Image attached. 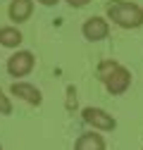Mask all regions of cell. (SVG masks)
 Wrapping results in <instances>:
<instances>
[{"instance_id": "6da1fadb", "label": "cell", "mask_w": 143, "mask_h": 150, "mask_svg": "<svg viewBox=\"0 0 143 150\" xmlns=\"http://www.w3.org/2000/svg\"><path fill=\"white\" fill-rule=\"evenodd\" d=\"M98 79L103 81V86H105L107 93H112V96H122V93H127L129 86H131V71L124 67V64H119V62L105 60L98 67Z\"/></svg>"}, {"instance_id": "7a4b0ae2", "label": "cell", "mask_w": 143, "mask_h": 150, "mask_svg": "<svg viewBox=\"0 0 143 150\" xmlns=\"http://www.w3.org/2000/svg\"><path fill=\"white\" fill-rule=\"evenodd\" d=\"M107 19H112L119 29H138L143 26V7L129 0H110L105 7Z\"/></svg>"}, {"instance_id": "3957f363", "label": "cell", "mask_w": 143, "mask_h": 150, "mask_svg": "<svg viewBox=\"0 0 143 150\" xmlns=\"http://www.w3.org/2000/svg\"><path fill=\"white\" fill-rule=\"evenodd\" d=\"M81 117L88 126H93L96 131H115L117 129V119L105 112L103 107H84L81 110Z\"/></svg>"}, {"instance_id": "277c9868", "label": "cell", "mask_w": 143, "mask_h": 150, "mask_svg": "<svg viewBox=\"0 0 143 150\" xmlns=\"http://www.w3.org/2000/svg\"><path fill=\"white\" fill-rule=\"evenodd\" d=\"M33 67H36V57H33V52H29V50H17L7 60L10 76H29Z\"/></svg>"}, {"instance_id": "5b68a950", "label": "cell", "mask_w": 143, "mask_h": 150, "mask_svg": "<svg viewBox=\"0 0 143 150\" xmlns=\"http://www.w3.org/2000/svg\"><path fill=\"white\" fill-rule=\"evenodd\" d=\"M81 33L91 43L103 41V38L110 36V22H107V17H88L84 22V26H81Z\"/></svg>"}, {"instance_id": "8992f818", "label": "cell", "mask_w": 143, "mask_h": 150, "mask_svg": "<svg viewBox=\"0 0 143 150\" xmlns=\"http://www.w3.org/2000/svg\"><path fill=\"white\" fill-rule=\"evenodd\" d=\"M10 93H12V96H17L19 100L29 103V105H36V107L43 103V93L36 88L33 83H29V81H14L12 88H10Z\"/></svg>"}, {"instance_id": "52a82bcc", "label": "cell", "mask_w": 143, "mask_h": 150, "mask_svg": "<svg viewBox=\"0 0 143 150\" xmlns=\"http://www.w3.org/2000/svg\"><path fill=\"white\" fill-rule=\"evenodd\" d=\"M33 12V0H12L7 7V17L14 24H24L29 22V17Z\"/></svg>"}, {"instance_id": "ba28073f", "label": "cell", "mask_w": 143, "mask_h": 150, "mask_svg": "<svg viewBox=\"0 0 143 150\" xmlns=\"http://www.w3.org/2000/svg\"><path fill=\"white\" fill-rule=\"evenodd\" d=\"M74 150H107L105 145V138L100 134H93V131H88V134H81L74 143Z\"/></svg>"}, {"instance_id": "9c48e42d", "label": "cell", "mask_w": 143, "mask_h": 150, "mask_svg": "<svg viewBox=\"0 0 143 150\" xmlns=\"http://www.w3.org/2000/svg\"><path fill=\"white\" fill-rule=\"evenodd\" d=\"M22 41L24 36L17 26H0V45L3 48H19Z\"/></svg>"}, {"instance_id": "30bf717a", "label": "cell", "mask_w": 143, "mask_h": 150, "mask_svg": "<svg viewBox=\"0 0 143 150\" xmlns=\"http://www.w3.org/2000/svg\"><path fill=\"white\" fill-rule=\"evenodd\" d=\"M0 115H12V100H10V96H5V91L0 88Z\"/></svg>"}, {"instance_id": "8fae6325", "label": "cell", "mask_w": 143, "mask_h": 150, "mask_svg": "<svg viewBox=\"0 0 143 150\" xmlns=\"http://www.w3.org/2000/svg\"><path fill=\"white\" fill-rule=\"evenodd\" d=\"M67 96H69V103H67V107L72 110V105H76V91H74V86H67Z\"/></svg>"}, {"instance_id": "7c38bea8", "label": "cell", "mask_w": 143, "mask_h": 150, "mask_svg": "<svg viewBox=\"0 0 143 150\" xmlns=\"http://www.w3.org/2000/svg\"><path fill=\"white\" fill-rule=\"evenodd\" d=\"M67 3H69V7H86L91 0H67Z\"/></svg>"}, {"instance_id": "4fadbf2b", "label": "cell", "mask_w": 143, "mask_h": 150, "mask_svg": "<svg viewBox=\"0 0 143 150\" xmlns=\"http://www.w3.org/2000/svg\"><path fill=\"white\" fill-rule=\"evenodd\" d=\"M38 3H41V5H45V7H50V5H57L60 0H38Z\"/></svg>"}, {"instance_id": "5bb4252c", "label": "cell", "mask_w": 143, "mask_h": 150, "mask_svg": "<svg viewBox=\"0 0 143 150\" xmlns=\"http://www.w3.org/2000/svg\"><path fill=\"white\" fill-rule=\"evenodd\" d=\"M0 150H3V145H0Z\"/></svg>"}]
</instances>
